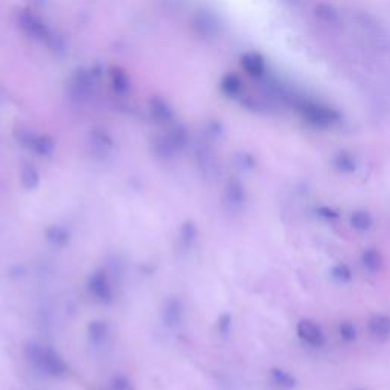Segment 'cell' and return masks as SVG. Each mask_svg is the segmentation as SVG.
Masks as SVG:
<instances>
[{
    "instance_id": "obj_1",
    "label": "cell",
    "mask_w": 390,
    "mask_h": 390,
    "mask_svg": "<svg viewBox=\"0 0 390 390\" xmlns=\"http://www.w3.org/2000/svg\"><path fill=\"white\" fill-rule=\"evenodd\" d=\"M282 99H286L290 104L296 108V112L304 117L308 124L314 125L319 128H328L331 125H334L338 121V115L333 108L320 104L318 101L308 99L305 97H299L296 93L286 92L281 89Z\"/></svg>"
},
{
    "instance_id": "obj_2",
    "label": "cell",
    "mask_w": 390,
    "mask_h": 390,
    "mask_svg": "<svg viewBox=\"0 0 390 390\" xmlns=\"http://www.w3.org/2000/svg\"><path fill=\"white\" fill-rule=\"evenodd\" d=\"M25 358L37 371L52 378H60L68 373V364L63 357L49 346H43L37 342H29L25 346Z\"/></svg>"
},
{
    "instance_id": "obj_3",
    "label": "cell",
    "mask_w": 390,
    "mask_h": 390,
    "mask_svg": "<svg viewBox=\"0 0 390 390\" xmlns=\"http://www.w3.org/2000/svg\"><path fill=\"white\" fill-rule=\"evenodd\" d=\"M188 142V133L185 128H174L173 131H169L165 136H162L154 141V153L156 156L162 159H169L174 157L175 154H179L183 148L186 146Z\"/></svg>"
},
{
    "instance_id": "obj_4",
    "label": "cell",
    "mask_w": 390,
    "mask_h": 390,
    "mask_svg": "<svg viewBox=\"0 0 390 390\" xmlns=\"http://www.w3.org/2000/svg\"><path fill=\"white\" fill-rule=\"evenodd\" d=\"M20 26L23 31L31 35L32 39L46 43L50 48H57V37L50 31L49 26L39 16L32 12H21L20 14Z\"/></svg>"
},
{
    "instance_id": "obj_5",
    "label": "cell",
    "mask_w": 390,
    "mask_h": 390,
    "mask_svg": "<svg viewBox=\"0 0 390 390\" xmlns=\"http://www.w3.org/2000/svg\"><path fill=\"white\" fill-rule=\"evenodd\" d=\"M87 291L99 304H112L115 299V290L112 281L104 270H97L87 279Z\"/></svg>"
},
{
    "instance_id": "obj_6",
    "label": "cell",
    "mask_w": 390,
    "mask_h": 390,
    "mask_svg": "<svg viewBox=\"0 0 390 390\" xmlns=\"http://www.w3.org/2000/svg\"><path fill=\"white\" fill-rule=\"evenodd\" d=\"M19 141L26 148L32 150L35 154L43 157L52 156L55 151V142L46 135H34L32 131H21L19 135Z\"/></svg>"
},
{
    "instance_id": "obj_7",
    "label": "cell",
    "mask_w": 390,
    "mask_h": 390,
    "mask_svg": "<svg viewBox=\"0 0 390 390\" xmlns=\"http://www.w3.org/2000/svg\"><path fill=\"white\" fill-rule=\"evenodd\" d=\"M296 334L302 342L308 346H313V348H320V346L325 344V334H323L322 328L310 319H304L298 323Z\"/></svg>"
},
{
    "instance_id": "obj_8",
    "label": "cell",
    "mask_w": 390,
    "mask_h": 390,
    "mask_svg": "<svg viewBox=\"0 0 390 390\" xmlns=\"http://www.w3.org/2000/svg\"><path fill=\"white\" fill-rule=\"evenodd\" d=\"M246 189L238 180H231L224 191V203L231 211H240L246 203Z\"/></svg>"
},
{
    "instance_id": "obj_9",
    "label": "cell",
    "mask_w": 390,
    "mask_h": 390,
    "mask_svg": "<svg viewBox=\"0 0 390 390\" xmlns=\"http://www.w3.org/2000/svg\"><path fill=\"white\" fill-rule=\"evenodd\" d=\"M162 320L169 328L180 325L183 320V304L179 299H169L166 302L164 311H162Z\"/></svg>"
},
{
    "instance_id": "obj_10",
    "label": "cell",
    "mask_w": 390,
    "mask_h": 390,
    "mask_svg": "<svg viewBox=\"0 0 390 390\" xmlns=\"http://www.w3.org/2000/svg\"><path fill=\"white\" fill-rule=\"evenodd\" d=\"M241 66L250 77L252 78H262L266 75V63H264L262 57L257 55L255 52H248L246 55H242L241 58Z\"/></svg>"
},
{
    "instance_id": "obj_11",
    "label": "cell",
    "mask_w": 390,
    "mask_h": 390,
    "mask_svg": "<svg viewBox=\"0 0 390 390\" xmlns=\"http://www.w3.org/2000/svg\"><path fill=\"white\" fill-rule=\"evenodd\" d=\"M367 331L375 340H387L390 337V318L389 315H373L367 323Z\"/></svg>"
},
{
    "instance_id": "obj_12",
    "label": "cell",
    "mask_w": 390,
    "mask_h": 390,
    "mask_svg": "<svg viewBox=\"0 0 390 390\" xmlns=\"http://www.w3.org/2000/svg\"><path fill=\"white\" fill-rule=\"evenodd\" d=\"M45 237L55 247H66L70 242V232L60 224L49 226L45 232Z\"/></svg>"
},
{
    "instance_id": "obj_13",
    "label": "cell",
    "mask_w": 390,
    "mask_h": 390,
    "mask_svg": "<svg viewBox=\"0 0 390 390\" xmlns=\"http://www.w3.org/2000/svg\"><path fill=\"white\" fill-rule=\"evenodd\" d=\"M150 108H151V116L160 124H166L171 122L174 119V113L173 108L168 106V102L160 99V98H154L150 102Z\"/></svg>"
},
{
    "instance_id": "obj_14",
    "label": "cell",
    "mask_w": 390,
    "mask_h": 390,
    "mask_svg": "<svg viewBox=\"0 0 390 390\" xmlns=\"http://www.w3.org/2000/svg\"><path fill=\"white\" fill-rule=\"evenodd\" d=\"M87 334H89V340L93 344H102L106 342V338L110 334V328H108V323L104 320H93L89 323V326H87Z\"/></svg>"
},
{
    "instance_id": "obj_15",
    "label": "cell",
    "mask_w": 390,
    "mask_h": 390,
    "mask_svg": "<svg viewBox=\"0 0 390 390\" xmlns=\"http://www.w3.org/2000/svg\"><path fill=\"white\" fill-rule=\"evenodd\" d=\"M270 380L273 382L275 387L281 390H291L296 387V378H294L290 372L279 369V367H275V369L270 371Z\"/></svg>"
},
{
    "instance_id": "obj_16",
    "label": "cell",
    "mask_w": 390,
    "mask_h": 390,
    "mask_svg": "<svg viewBox=\"0 0 390 390\" xmlns=\"http://www.w3.org/2000/svg\"><path fill=\"white\" fill-rule=\"evenodd\" d=\"M362 266L369 273H377L382 267V256L377 248H366L362 253Z\"/></svg>"
},
{
    "instance_id": "obj_17",
    "label": "cell",
    "mask_w": 390,
    "mask_h": 390,
    "mask_svg": "<svg viewBox=\"0 0 390 390\" xmlns=\"http://www.w3.org/2000/svg\"><path fill=\"white\" fill-rule=\"evenodd\" d=\"M349 224L357 232H366L369 231L373 224V218L367 211H355L352 212L349 218Z\"/></svg>"
},
{
    "instance_id": "obj_18",
    "label": "cell",
    "mask_w": 390,
    "mask_h": 390,
    "mask_svg": "<svg viewBox=\"0 0 390 390\" xmlns=\"http://www.w3.org/2000/svg\"><path fill=\"white\" fill-rule=\"evenodd\" d=\"M21 186L28 191H34L40 185V174L32 165H25L20 174Z\"/></svg>"
},
{
    "instance_id": "obj_19",
    "label": "cell",
    "mask_w": 390,
    "mask_h": 390,
    "mask_svg": "<svg viewBox=\"0 0 390 390\" xmlns=\"http://www.w3.org/2000/svg\"><path fill=\"white\" fill-rule=\"evenodd\" d=\"M222 90L227 97L237 98L242 93V81L237 75H233V73H229L222 81Z\"/></svg>"
},
{
    "instance_id": "obj_20",
    "label": "cell",
    "mask_w": 390,
    "mask_h": 390,
    "mask_svg": "<svg viewBox=\"0 0 390 390\" xmlns=\"http://www.w3.org/2000/svg\"><path fill=\"white\" fill-rule=\"evenodd\" d=\"M110 78H112V86L113 90L119 95H125L130 90V79L122 69L113 68L112 73H110Z\"/></svg>"
},
{
    "instance_id": "obj_21",
    "label": "cell",
    "mask_w": 390,
    "mask_h": 390,
    "mask_svg": "<svg viewBox=\"0 0 390 390\" xmlns=\"http://www.w3.org/2000/svg\"><path fill=\"white\" fill-rule=\"evenodd\" d=\"M198 237V229L193 222H186L180 229V244L183 248H191Z\"/></svg>"
},
{
    "instance_id": "obj_22",
    "label": "cell",
    "mask_w": 390,
    "mask_h": 390,
    "mask_svg": "<svg viewBox=\"0 0 390 390\" xmlns=\"http://www.w3.org/2000/svg\"><path fill=\"white\" fill-rule=\"evenodd\" d=\"M334 165H335V168L338 169V171L346 173V174L354 173L355 169H357L354 157H352L351 154H346V153L338 154V156L334 160Z\"/></svg>"
},
{
    "instance_id": "obj_23",
    "label": "cell",
    "mask_w": 390,
    "mask_h": 390,
    "mask_svg": "<svg viewBox=\"0 0 390 390\" xmlns=\"http://www.w3.org/2000/svg\"><path fill=\"white\" fill-rule=\"evenodd\" d=\"M338 335L343 342L346 343H351V342H355L357 340V328L354 323L351 322H342L340 325H338Z\"/></svg>"
},
{
    "instance_id": "obj_24",
    "label": "cell",
    "mask_w": 390,
    "mask_h": 390,
    "mask_svg": "<svg viewBox=\"0 0 390 390\" xmlns=\"http://www.w3.org/2000/svg\"><path fill=\"white\" fill-rule=\"evenodd\" d=\"M331 276H333V279H335L337 282H348L351 281V277H352V273H351V269L346 266V264H337V266L333 267V270H331Z\"/></svg>"
},
{
    "instance_id": "obj_25",
    "label": "cell",
    "mask_w": 390,
    "mask_h": 390,
    "mask_svg": "<svg viewBox=\"0 0 390 390\" xmlns=\"http://www.w3.org/2000/svg\"><path fill=\"white\" fill-rule=\"evenodd\" d=\"M110 390H133V386L128 378H125L124 375H117L112 381H110Z\"/></svg>"
},
{
    "instance_id": "obj_26",
    "label": "cell",
    "mask_w": 390,
    "mask_h": 390,
    "mask_svg": "<svg viewBox=\"0 0 390 390\" xmlns=\"http://www.w3.org/2000/svg\"><path fill=\"white\" fill-rule=\"evenodd\" d=\"M232 329V315L231 314H222V318L218 320V331L223 337H227L231 334Z\"/></svg>"
},
{
    "instance_id": "obj_27",
    "label": "cell",
    "mask_w": 390,
    "mask_h": 390,
    "mask_svg": "<svg viewBox=\"0 0 390 390\" xmlns=\"http://www.w3.org/2000/svg\"><path fill=\"white\" fill-rule=\"evenodd\" d=\"M318 215L325 220H329V222H333V220L338 218V212L333 208H328V206H320V208L318 209Z\"/></svg>"
}]
</instances>
